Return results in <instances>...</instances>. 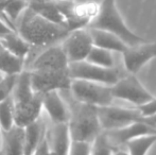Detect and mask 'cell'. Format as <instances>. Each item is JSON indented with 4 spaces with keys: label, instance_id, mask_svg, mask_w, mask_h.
<instances>
[{
    "label": "cell",
    "instance_id": "6da1fadb",
    "mask_svg": "<svg viewBox=\"0 0 156 155\" xmlns=\"http://www.w3.org/2000/svg\"><path fill=\"white\" fill-rule=\"evenodd\" d=\"M15 29L31 45L32 52L62 43L70 32L67 28L47 20L29 8L18 19Z\"/></svg>",
    "mask_w": 156,
    "mask_h": 155
},
{
    "label": "cell",
    "instance_id": "7a4b0ae2",
    "mask_svg": "<svg viewBox=\"0 0 156 155\" xmlns=\"http://www.w3.org/2000/svg\"><path fill=\"white\" fill-rule=\"evenodd\" d=\"M12 99L15 108V125L25 128L43 115V95L33 90L28 70L17 76Z\"/></svg>",
    "mask_w": 156,
    "mask_h": 155
},
{
    "label": "cell",
    "instance_id": "3957f363",
    "mask_svg": "<svg viewBox=\"0 0 156 155\" xmlns=\"http://www.w3.org/2000/svg\"><path fill=\"white\" fill-rule=\"evenodd\" d=\"M65 100L69 108V120L67 124L71 139L91 143L102 132L97 115V107L76 101L71 95L69 101L66 98Z\"/></svg>",
    "mask_w": 156,
    "mask_h": 155
},
{
    "label": "cell",
    "instance_id": "277c9868",
    "mask_svg": "<svg viewBox=\"0 0 156 155\" xmlns=\"http://www.w3.org/2000/svg\"><path fill=\"white\" fill-rule=\"evenodd\" d=\"M86 28L100 29L117 35L129 47L146 43V39L134 33L124 23L116 5V0H102L98 12Z\"/></svg>",
    "mask_w": 156,
    "mask_h": 155
},
{
    "label": "cell",
    "instance_id": "5b68a950",
    "mask_svg": "<svg viewBox=\"0 0 156 155\" xmlns=\"http://www.w3.org/2000/svg\"><path fill=\"white\" fill-rule=\"evenodd\" d=\"M69 93L76 101L96 107L111 105L114 100L111 86L85 80H72Z\"/></svg>",
    "mask_w": 156,
    "mask_h": 155
},
{
    "label": "cell",
    "instance_id": "8992f818",
    "mask_svg": "<svg viewBox=\"0 0 156 155\" xmlns=\"http://www.w3.org/2000/svg\"><path fill=\"white\" fill-rule=\"evenodd\" d=\"M69 62L62 45L49 46L47 48L32 54L26 61V69L28 71H55L68 69Z\"/></svg>",
    "mask_w": 156,
    "mask_h": 155
},
{
    "label": "cell",
    "instance_id": "52a82bcc",
    "mask_svg": "<svg viewBox=\"0 0 156 155\" xmlns=\"http://www.w3.org/2000/svg\"><path fill=\"white\" fill-rule=\"evenodd\" d=\"M68 71L72 80L90 81L108 86L116 84L118 80L122 77L120 69L116 66L112 68H105L90 64L86 61L70 63L68 66Z\"/></svg>",
    "mask_w": 156,
    "mask_h": 155
},
{
    "label": "cell",
    "instance_id": "ba28073f",
    "mask_svg": "<svg viewBox=\"0 0 156 155\" xmlns=\"http://www.w3.org/2000/svg\"><path fill=\"white\" fill-rule=\"evenodd\" d=\"M112 95L114 99H120L129 102L137 107L151 101L154 96L141 84L135 75L121 77L116 84L112 85Z\"/></svg>",
    "mask_w": 156,
    "mask_h": 155
},
{
    "label": "cell",
    "instance_id": "9c48e42d",
    "mask_svg": "<svg viewBox=\"0 0 156 155\" xmlns=\"http://www.w3.org/2000/svg\"><path fill=\"white\" fill-rule=\"evenodd\" d=\"M97 115H98L101 129L104 132L124 128L133 122L142 119L141 114L137 110V107H119L112 104L97 107Z\"/></svg>",
    "mask_w": 156,
    "mask_h": 155
},
{
    "label": "cell",
    "instance_id": "30bf717a",
    "mask_svg": "<svg viewBox=\"0 0 156 155\" xmlns=\"http://www.w3.org/2000/svg\"><path fill=\"white\" fill-rule=\"evenodd\" d=\"M32 88L35 93H44L50 91L69 90L72 79L68 69L55 71H29Z\"/></svg>",
    "mask_w": 156,
    "mask_h": 155
},
{
    "label": "cell",
    "instance_id": "8fae6325",
    "mask_svg": "<svg viewBox=\"0 0 156 155\" xmlns=\"http://www.w3.org/2000/svg\"><path fill=\"white\" fill-rule=\"evenodd\" d=\"M68 62L78 63L86 60L87 55L94 47L89 30L87 28L72 30L61 43Z\"/></svg>",
    "mask_w": 156,
    "mask_h": 155
},
{
    "label": "cell",
    "instance_id": "7c38bea8",
    "mask_svg": "<svg viewBox=\"0 0 156 155\" xmlns=\"http://www.w3.org/2000/svg\"><path fill=\"white\" fill-rule=\"evenodd\" d=\"M123 64L126 71L136 75L147 63L156 58V43H146L127 47L123 52Z\"/></svg>",
    "mask_w": 156,
    "mask_h": 155
},
{
    "label": "cell",
    "instance_id": "4fadbf2b",
    "mask_svg": "<svg viewBox=\"0 0 156 155\" xmlns=\"http://www.w3.org/2000/svg\"><path fill=\"white\" fill-rule=\"evenodd\" d=\"M41 106L51 124L67 123L69 120V108L62 91L44 93Z\"/></svg>",
    "mask_w": 156,
    "mask_h": 155
},
{
    "label": "cell",
    "instance_id": "5bb4252c",
    "mask_svg": "<svg viewBox=\"0 0 156 155\" xmlns=\"http://www.w3.org/2000/svg\"><path fill=\"white\" fill-rule=\"evenodd\" d=\"M111 140V143L115 146V148H119L121 146H125L126 143L134 138L147 135H156V128L151 124L144 122V120H138L124 128L118 130L105 132Z\"/></svg>",
    "mask_w": 156,
    "mask_h": 155
},
{
    "label": "cell",
    "instance_id": "9a60e30c",
    "mask_svg": "<svg viewBox=\"0 0 156 155\" xmlns=\"http://www.w3.org/2000/svg\"><path fill=\"white\" fill-rule=\"evenodd\" d=\"M46 138L52 155H68L72 139L67 123L48 126Z\"/></svg>",
    "mask_w": 156,
    "mask_h": 155
},
{
    "label": "cell",
    "instance_id": "2e32d148",
    "mask_svg": "<svg viewBox=\"0 0 156 155\" xmlns=\"http://www.w3.org/2000/svg\"><path fill=\"white\" fill-rule=\"evenodd\" d=\"M0 155H26L23 126L14 125L10 130L2 131Z\"/></svg>",
    "mask_w": 156,
    "mask_h": 155
},
{
    "label": "cell",
    "instance_id": "e0dca14e",
    "mask_svg": "<svg viewBox=\"0 0 156 155\" xmlns=\"http://www.w3.org/2000/svg\"><path fill=\"white\" fill-rule=\"evenodd\" d=\"M87 29L89 30L93 44L96 47L108 50L111 52H120V53H123L129 47L121 38L111 32L100 29H91V28Z\"/></svg>",
    "mask_w": 156,
    "mask_h": 155
},
{
    "label": "cell",
    "instance_id": "ac0fdd59",
    "mask_svg": "<svg viewBox=\"0 0 156 155\" xmlns=\"http://www.w3.org/2000/svg\"><path fill=\"white\" fill-rule=\"evenodd\" d=\"M48 125L43 119V115L34 122L28 124L23 128L25 131V153L26 155H32L37 146L46 136Z\"/></svg>",
    "mask_w": 156,
    "mask_h": 155
},
{
    "label": "cell",
    "instance_id": "d6986e66",
    "mask_svg": "<svg viewBox=\"0 0 156 155\" xmlns=\"http://www.w3.org/2000/svg\"><path fill=\"white\" fill-rule=\"evenodd\" d=\"M0 46L16 56L25 58L26 61L33 50L31 45L16 31H12L0 36Z\"/></svg>",
    "mask_w": 156,
    "mask_h": 155
},
{
    "label": "cell",
    "instance_id": "ffe728a7",
    "mask_svg": "<svg viewBox=\"0 0 156 155\" xmlns=\"http://www.w3.org/2000/svg\"><path fill=\"white\" fill-rule=\"evenodd\" d=\"M29 9H31L33 12L38 14L39 16L44 17V18L47 19V20L67 28V23H66L65 17L63 16L61 11L58 10V8L56 6L54 0H48V1L30 3Z\"/></svg>",
    "mask_w": 156,
    "mask_h": 155
},
{
    "label": "cell",
    "instance_id": "44dd1931",
    "mask_svg": "<svg viewBox=\"0 0 156 155\" xmlns=\"http://www.w3.org/2000/svg\"><path fill=\"white\" fill-rule=\"evenodd\" d=\"M25 69V58L16 56L0 46V73L2 76H18Z\"/></svg>",
    "mask_w": 156,
    "mask_h": 155
},
{
    "label": "cell",
    "instance_id": "7402d4cb",
    "mask_svg": "<svg viewBox=\"0 0 156 155\" xmlns=\"http://www.w3.org/2000/svg\"><path fill=\"white\" fill-rule=\"evenodd\" d=\"M155 143L156 135H147L132 139L125 146L129 155H147Z\"/></svg>",
    "mask_w": 156,
    "mask_h": 155
},
{
    "label": "cell",
    "instance_id": "603a6c76",
    "mask_svg": "<svg viewBox=\"0 0 156 155\" xmlns=\"http://www.w3.org/2000/svg\"><path fill=\"white\" fill-rule=\"evenodd\" d=\"M85 61L90 63V64L100 67H105V68L115 67V58H114L113 52L96 47V46L91 48L90 52Z\"/></svg>",
    "mask_w": 156,
    "mask_h": 155
},
{
    "label": "cell",
    "instance_id": "cb8c5ba5",
    "mask_svg": "<svg viewBox=\"0 0 156 155\" xmlns=\"http://www.w3.org/2000/svg\"><path fill=\"white\" fill-rule=\"evenodd\" d=\"M15 125V108L12 97L0 102V128L8 131Z\"/></svg>",
    "mask_w": 156,
    "mask_h": 155
},
{
    "label": "cell",
    "instance_id": "d4e9b609",
    "mask_svg": "<svg viewBox=\"0 0 156 155\" xmlns=\"http://www.w3.org/2000/svg\"><path fill=\"white\" fill-rule=\"evenodd\" d=\"M115 146L111 143L104 131L100 133L90 143V155H113Z\"/></svg>",
    "mask_w": 156,
    "mask_h": 155
},
{
    "label": "cell",
    "instance_id": "484cf974",
    "mask_svg": "<svg viewBox=\"0 0 156 155\" xmlns=\"http://www.w3.org/2000/svg\"><path fill=\"white\" fill-rule=\"evenodd\" d=\"M17 76H3L0 79V102L12 97Z\"/></svg>",
    "mask_w": 156,
    "mask_h": 155
},
{
    "label": "cell",
    "instance_id": "4316f807",
    "mask_svg": "<svg viewBox=\"0 0 156 155\" xmlns=\"http://www.w3.org/2000/svg\"><path fill=\"white\" fill-rule=\"evenodd\" d=\"M90 143L86 141L72 140L68 155H90Z\"/></svg>",
    "mask_w": 156,
    "mask_h": 155
},
{
    "label": "cell",
    "instance_id": "83f0119b",
    "mask_svg": "<svg viewBox=\"0 0 156 155\" xmlns=\"http://www.w3.org/2000/svg\"><path fill=\"white\" fill-rule=\"evenodd\" d=\"M137 110L140 112L142 118H148L156 114V98L154 97L151 101L137 106Z\"/></svg>",
    "mask_w": 156,
    "mask_h": 155
},
{
    "label": "cell",
    "instance_id": "f1b7e54d",
    "mask_svg": "<svg viewBox=\"0 0 156 155\" xmlns=\"http://www.w3.org/2000/svg\"><path fill=\"white\" fill-rule=\"evenodd\" d=\"M46 134H47V133H46ZM32 155H52L46 136L44 137V139L41 141V143L37 146V148L34 150V152H33Z\"/></svg>",
    "mask_w": 156,
    "mask_h": 155
},
{
    "label": "cell",
    "instance_id": "f546056e",
    "mask_svg": "<svg viewBox=\"0 0 156 155\" xmlns=\"http://www.w3.org/2000/svg\"><path fill=\"white\" fill-rule=\"evenodd\" d=\"M12 31H15V30L6 23L5 19L0 16V36L4 35V34H6V33H10V32H12Z\"/></svg>",
    "mask_w": 156,
    "mask_h": 155
},
{
    "label": "cell",
    "instance_id": "4dcf8cb0",
    "mask_svg": "<svg viewBox=\"0 0 156 155\" xmlns=\"http://www.w3.org/2000/svg\"><path fill=\"white\" fill-rule=\"evenodd\" d=\"M142 120H144V122H147V123L151 124V125H153L156 128V114L151 117H148V118H142Z\"/></svg>",
    "mask_w": 156,
    "mask_h": 155
},
{
    "label": "cell",
    "instance_id": "1f68e13d",
    "mask_svg": "<svg viewBox=\"0 0 156 155\" xmlns=\"http://www.w3.org/2000/svg\"><path fill=\"white\" fill-rule=\"evenodd\" d=\"M113 155H129V154L126 150H122V149H120V148H116Z\"/></svg>",
    "mask_w": 156,
    "mask_h": 155
},
{
    "label": "cell",
    "instance_id": "d6a6232c",
    "mask_svg": "<svg viewBox=\"0 0 156 155\" xmlns=\"http://www.w3.org/2000/svg\"><path fill=\"white\" fill-rule=\"evenodd\" d=\"M76 2H78V3H83V2H86L87 0H74Z\"/></svg>",
    "mask_w": 156,
    "mask_h": 155
},
{
    "label": "cell",
    "instance_id": "836d02e7",
    "mask_svg": "<svg viewBox=\"0 0 156 155\" xmlns=\"http://www.w3.org/2000/svg\"><path fill=\"white\" fill-rule=\"evenodd\" d=\"M1 136H2V130L0 128V148H1Z\"/></svg>",
    "mask_w": 156,
    "mask_h": 155
},
{
    "label": "cell",
    "instance_id": "e575fe53",
    "mask_svg": "<svg viewBox=\"0 0 156 155\" xmlns=\"http://www.w3.org/2000/svg\"><path fill=\"white\" fill-rule=\"evenodd\" d=\"M2 77H3V76H2V75H1V73H0V79H1Z\"/></svg>",
    "mask_w": 156,
    "mask_h": 155
},
{
    "label": "cell",
    "instance_id": "d590c367",
    "mask_svg": "<svg viewBox=\"0 0 156 155\" xmlns=\"http://www.w3.org/2000/svg\"><path fill=\"white\" fill-rule=\"evenodd\" d=\"M3 1H5V0H0V2H3Z\"/></svg>",
    "mask_w": 156,
    "mask_h": 155
},
{
    "label": "cell",
    "instance_id": "8d00e7d4",
    "mask_svg": "<svg viewBox=\"0 0 156 155\" xmlns=\"http://www.w3.org/2000/svg\"><path fill=\"white\" fill-rule=\"evenodd\" d=\"M73 1H74V0H73Z\"/></svg>",
    "mask_w": 156,
    "mask_h": 155
}]
</instances>
